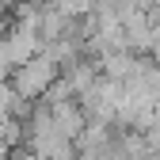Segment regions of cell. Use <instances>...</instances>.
I'll use <instances>...</instances> for the list:
<instances>
[{"instance_id": "cell-2", "label": "cell", "mask_w": 160, "mask_h": 160, "mask_svg": "<svg viewBox=\"0 0 160 160\" xmlns=\"http://www.w3.org/2000/svg\"><path fill=\"white\" fill-rule=\"evenodd\" d=\"M50 107V118H53V130L61 133V137H72L84 130V111H80V103H76V95H69V99H57V103H46Z\"/></svg>"}, {"instance_id": "cell-1", "label": "cell", "mask_w": 160, "mask_h": 160, "mask_svg": "<svg viewBox=\"0 0 160 160\" xmlns=\"http://www.w3.org/2000/svg\"><path fill=\"white\" fill-rule=\"evenodd\" d=\"M57 72H61V65H57L46 50H34V53H31V57H23L19 65H12L8 84H12L19 95H23V99H42L46 84H50Z\"/></svg>"}, {"instance_id": "cell-3", "label": "cell", "mask_w": 160, "mask_h": 160, "mask_svg": "<svg viewBox=\"0 0 160 160\" xmlns=\"http://www.w3.org/2000/svg\"><path fill=\"white\" fill-rule=\"evenodd\" d=\"M8 152H12V149H8L4 141H0V160H8Z\"/></svg>"}, {"instance_id": "cell-4", "label": "cell", "mask_w": 160, "mask_h": 160, "mask_svg": "<svg viewBox=\"0 0 160 160\" xmlns=\"http://www.w3.org/2000/svg\"><path fill=\"white\" fill-rule=\"evenodd\" d=\"M152 160H160V156H152Z\"/></svg>"}]
</instances>
